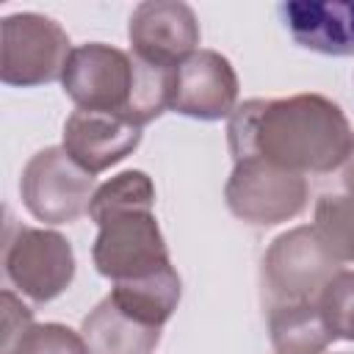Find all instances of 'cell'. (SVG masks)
<instances>
[{
    "label": "cell",
    "instance_id": "cell-1",
    "mask_svg": "<svg viewBox=\"0 0 354 354\" xmlns=\"http://www.w3.org/2000/svg\"><path fill=\"white\" fill-rule=\"evenodd\" d=\"M66 33L41 14H11L3 19V77L8 83H41L66 66Z\"/></svg>",
    "mask_w": 354,
    "mask_h": 354
},
{
    "label": "cell",
    "instance_id": "cell-2",
    "mask_svg": "<svg viewBox=\"0 0 354 354\" xmlns=\"http://www.w3.org/2000/svg\"><path fill=\"white\" fill-rule=\"evenodd\" d=\"M130 41L141 61L171 66L199 41V28L185 3H141L130 17Z\"/></svg>",
    "mask_w": 354,
    "mask_h": 354
},
{
    "label": "cell",
    "instance_id": "cell-3",
    "mask_svg": "<svg viewBox=\"0 0 354 354\" xmlns=\"http://www.w3.org/2000/svg\"><path fill=\"white\" fill-rule=\"evenodd\" d=\"M64 83L83 105H116L133 88V64L108 44H83L69 53Z\"/></svg>",
    "mask_w": 354,
    "mask_h": 354
},
{
    "label": "cell",
    "instance_id": "cell-4",
    "mask_svg": "<svg viewBox=\"0 0 354 354\" xmlns=\"http://www.w3.org/2000/svg\"><path fill=\"white\" fill-rule=\"evenodd\" d=\"M282 25L307 50L354 55V3H282Z\"/></svg>",
    "mask_w": 354,
    "mask_h": 354
},
{
    "label": "cell",
    "instance_id": "cell-5",
    "mask_svg": "<svg viewBox=\"0 0 354 354\" xmlns=\"http://www.w3.org/2000/svg\"><path fill=\"white\" fill-rule=\"evenodd\" d=\"M235 97V75L216 53H194L174 69V105L183 113L221 116Z\"/></svg>",
    "mask_w": 354,
    "mask_h": 354
},
{
    "label": "cell",
    "instance_id": "cell-6",
    "mask_svg": "<svg viewBox=\"0 0 354 354\" xmlns=\"http://www.w3.org/2000/svg\"><path fill=\"white\" fill-rule=\"evenodd\" d=\"M8 274L33 296L47 299L72 274V254L58 235L22 232L8 254Z\"/></svg>",
    "mask_w": 354,
    "mask_h": 354
},
{
    "label": "cell",
    "instance_id": "cell-7",
    "mask_svg": "<svg viewBox=\"0 0 354 354\" xmlns=\"http://www.w3.org/2000/svg\"><path fill=\"white\" fill-rule=\"evenodd\" d=\"M25 196L44 218H72L86 196V180L64 166L58 152H41L25 174Z\"/></svg>",
    "mask_w": 354,
    "mask_h": 354
},
{
    "label": "cell",
    "instance_id": "cell-8",
    "mask_svg": "<svg viewBox=\"0 0 354 354\" xmlns=\"http://www.w3.org/2000/svg\"><path fill=\"white\" fill-rule=\"evenodd\" d=\"M97 263L105 274H122L141 263L166 266L163 246H160L152 218L149 216L122 218V224L116 218V224L105 230L97 243Z\"/></svg>",
    "mask_w": 354,
    "mask_h": 354
},
{
    "label": "cell",
    "instance_id": "cell-9",
    "mask_svg": "<svg viewBox=\"0 0 354 354\" xmlns=\"http://www.w3.org/2000/svg\"><path fill=\"white\" fill-rule=\"evenodd\" d=\"M136 141H138L136 127L119 124L113 119H100L94 113H75L66 127L69 149L88 169H102L111 160H119Z\"/></svg>",
    "mask_w": 354,
    "mask_h": 354
},
{
    "label": "cell",
    "instance_id": "cell-10",
    "mask_svg": "<svg viewBox=\"0 0 354 354\" xmlns=\"http://www.w3.org/2000/svg\"><path fill=\"white\" fill-rule=\"evenodd\" d=\"M86 337L91 340L94 354H147L158 340V332L141 329L116 301H105L86 321Z\"/></svg>",
    "mask_w": 354,
    "mask_h": 354
},
{
    "label": "cell",
    "instance_id": "cell-11",
    "mask_svg": "<svg viewBox=\"0 0 354 354\" xmlns=\"http://www.w3.org/2000/svg\"><path fill=\"white\" fill-rule=\"evenodd\" d=\"M28 354H83L77 340L72 335H66L61 326H44V329H36L25 346H22Z\"/></svg>",
    "mask_w": 354,
    "mask_h": 354
},
{
    "label": "cell",
    "instance_id": "cell-12",
    "mask_svg": "<svg viewBox=\"0 0 354 354\" xmlns=\"http://www.w3.org/2000/svg\"><path fill=\"white\" fill-rule=\"evenodd\" d=\"M351 174H354V171H351Z\"/></svg>",
    "mask_w": 354,
    "mask_h": 354
}]
</instances>
